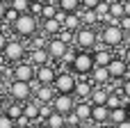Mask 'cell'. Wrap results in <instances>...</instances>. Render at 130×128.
<instances>
[{
    "label": "cell",
    "mask_w": 130,
    "mask_h": 128,
    "mask_svg": "<svg viewBox=\"0 0 130 128\" xmlns=\"http://www.w3.org/2000/svg\"><path fill=\"white\" fill-rule=\"evenodd\" d=\"M11 30L18 34V37H32L39 32V16L30 14V11H23L18 14V18L11 23Z\"/></svg>",
    "instance_id": "1"
},
{
    "label": "cell",
    "mask_w": 130,
    "mask_h": 128,
    "mask_svg": "<svg viewBox=\"0 0 130 128\" xmlns=\"http://www.w3.org/2000/svg\"><path fill=\"white\" fill-rule=\"evenodd\" d=\"M123 37H126V32L121 30V25L107 23V25H103V30H101V41H103L105 46H110V48L123 46Z\"/></svg>",
    "instance_id": "2"
},
{
    "label": "cell",
    "mask_w": 130,
    "mask_h": 128,
    "mask_svg": "<svg viewBox=\"0 0 130 128\" xmlns=\"http://www.w3.org/2000/svg\"><path fill=\"white\" fill-rule=\"evenodd\" d=\"M98 34H96V30L94 27H89V25H82L78 32H75V44H78V48L80 50H94V46L98 44Z\"/></svg>",
    "instance_id": "3"
},
{
    "label": "cell",
    "mask_w": 130,
    "mask_h": 128,
    "mask_svg": "<svg viewBox=\"0 0 130 128\" xmlns=\"http://www.w3.org/2000/svg\"><path fill=\"white\" fill-rule=\"evenodd\" d=\"M71 66H73L75 73H80V76H89L91 69L96 66V62H94V53H91V50H78V55H75V60H73Z\"/></svg>",
    "instance_id": "4"
},
{
    "label": "cell",
    "mask_w": 130,
    "mask_h": 128,
    "mask_svg": "<svg viewBox=\"0 0 130 128\" xmlns=\"http://www.w3.org/2000/svg\"><path fill=\"white\" fill-rule=\"evenodd\" d=\"M37 78V66L27 60V62H16L11 69V80H23V82H32Z\"/></svg>",
    "instance_id": "5"
},
{
    "label": "cell",
    "mask_w": 130,
    "mask_h": 128,
    "mask_svg": "<svg viewBox=\"0 0 130 128\" xmlns=\"http://www.w3.org/2000/svg\"><path fill=\"white\" fill-rule=\"evenodd\" d=\"M75 82H78V78H75L71 71H62V73H57V76H55L53 87H55V92H57V94H73Z\"/></svg>",
    "instance_id": "6"
},
{
    "label": "cell",
    "mask_w": 130,
    "mask_h": 128,
    "mask_svg": "<svg viewBox=\"0 0 130 128\" xmlns=\"http://www.w3.org/2000/svg\"><path fill=\"white\" fill-rule=\"evenodd\" d=\"M2 55H5V60L7 62H21L23 57H25V46L21 44V41H16V39H11V41H7V46H5V50H2Z\"/></svg>",
    "instance_id": "7"
},
{
    "label": "cell",
    "mask_w": 130,
    "mask_h": 128,
    "mask_svg": "<svg viewBox=\"0 0 130 128\" xmlns=\"http://www.w3.org/2000/svg\"><path fill=\"white\" fill-rule=\"evenodd\" d=\"M9 94H11L14 101H30V96H32V82L14 80L9 85Z\"/></svg>",
    "instance_id": "8"
},
{
    "label": "cell",
    "mask_w": 130,
    "mask_h": 128,
    "mask_svg": "<svg viewBox=\"0 0 130 128\" xmlns=\"http://www.w3.org/2000/svg\"><path fill=\"white\" fill-rule=\"evenodd\" d=\"M107 71H110L112 80H123V78H128V62L123 57H112L107 64Z\"/></svg>",
    "instance_id": "9"
},
{
    "label": "cell",
    "mask_w": 130,
    "mask_h": 128,
    "mask_svg": "<svg viewBox=\"0 0 130 128\" xmlns=\"http://www.w3.org/2000/svg\"><path fill=\"white\" fill-rule=\"evenodd\" d=\"M53 108H55L57 112H62V115L73 112V110H75V98H73V94H57V96L53 98Z\"/></svg>",
    "instance_id": "10"
},
{
    "label": "cell",
    "mask_w": 130,
    "mask_h": 128,
    "mask_svg": "<svg viewBox=\"0 0 130 128\" xmlns=\"http://www.w3.org/2000/svg\"><path fill=\"white\" fill-rule=\"evenodd\" d=\"M66 48H69V44H66V41H62L57 34H55V37H50V39H48V46H46V50H48L50 60H62V57H64V53H66Z\"/></svg>",
    "instance_id": "11"
},
{
    "label": "cell",
    "mask_w": 130,
    "mask_h": 128,
    "mask_svg": "<svg viewBox=\"0 0 130 128\" xmlns=\"http://www.w3.org/2000/svg\"><path fill=\"white\" fill-rule=\"evenodd\" d=\"M55 76H57V71H55V66H50V62L43 66H37V82L39 85H53Z\"/></svg>",
    "instance_id": "12"
},
{
    "label": "cell",
    "mask_w": 130,
    "mask_h": 128,
    "mask_svg": "<svg viewBox=\"0 0 130 128\" xmlns=\"http://www.w3.org/2000/svg\"><path fill=\"white\" fill-rule=\"evenodd\" d=\"M89 80H91L94 85H101V87H103V85H107V80H112V78H110L107 66H98V64H96V66L91 69V73H89Z\"/></svg>",
    "instance_id": "13"
},
{
    "label": "cell",
    "mask_w": 130,
    "mask_h": 128,
    "mask_svg": "<svg viewBox=\"0 0 130 128\" xmlns=\"http://www.w3.org/2000/svg\"><path fill=\"white\" fill-rule=\"evenodd\" d=\"M91 121L94 124H110V108L107 105H91Z\"/></svg>",
    "instance_id": "14"
},
{
    "label": "cell",
    "mask_w": 130,
    "mask_h": 128,
    "mask_svg": "<svg viewBox=\"0 0 130 128\" xmlns=\"http://www.w3.org/2000/svg\"><path fill=\"white\" fill-rule=\"evenodd\" d=\"M34 96H37L39 103H50V101L55 98V87H53V85H39V87L34 89Z\"/></svg>",
    "instance_id": "15"
},
{
    "label": "cell",
    "mask_w": 130,
    "mask_h": 128,
    "mask_svg": "<svg viewBox=\"0 0 130 128\" xmlns=\"http://www.w3.org/2000/svg\"><path fill=\"white\" fill-rule=\"evenodd\" d=\"M30 62H32L34 66H43V64L50 62V55H48L46 48H32V50H30Z\"/></svg>",
    "instance_id": "16"
},
{
    "label": "cell",
    "mask_w": 130,
    "mask_h": 128,
    "mask_svg": "<svg viewBox=\"0 0 130 128\" xmlns=\"http://www.w3.org/2000/svg\"><path fill=\"white\" fill-rule=\"evenodd\" d=\"M46 126L50 128H64L66 126V115H62V112H57V110H53L48 117H46V121H43Z\"/></svg>",
    "instance_id": "17"
},
{
    "label": "cell",
    "mask_w": 130,
    "mask_h": 128,
    "mask_svg": "<svg viewBox=\"0 0 130 128\" xmlns=\"http://www.w3.org/2000/svg\"><path fill=\"white\" fill-rule=\"evenodd\" d=\"M94 92V85H89V80H78L75 82V89H73V96L78 98H89Z\"/></svg>",
    "instance_id": "18"
},
{
    "label": "cell",
    "mask_w": 130,
    "mask_h": 128,
    "mask_svg": "<svg viewBox=\"0 0 130 128\" xmlns=\"http://www.w3.org/2000/svg\"><path fill=\"white\" fill-rule=\"evenodd\" d=\"M96 16H98V23H107L110 21V0H101L96 7H94Z\"/></svg>",
    "instance_id": "19"
},
{
    "label": "cell",
    "mask_w": 130,
    "mask_h": 128,
    "mask_svg": "<svg viewBox=\"0 0 130 128\" xmlns=\"http://www.w3.org/2000/svg\"><path fill=\"white\" fill-rule=\"evenodd\" d=\"M107 96H110V92H107V85H103V87L94 89L89 98H91V103H94V105H105V103H107Z\"/></svg>",
    "instance_id": "20"
},
{
    "label": "cell",
    "mask_w": 130,
    "mask_h": 128,
    "mask_svg": "<svg viewBox=\"0 0 130 128\" xmlns=\"http://www.w3.org/2000/svg\"><path fill=\"white\" fill-rule=\"evenodd\" d=\"M62 27H66V30H71V32H78V30L82 27V18H80V14H78V11H73V14H69Z\"/></svg>",
    "instance_id": "21"
},
{
    "label": "cell",
    "mask_w": 130,
    "mask_h": 128,
    "mask_svg": "<svg viewBox=\"0 0 130 128\" xmlns=\"http://www.w3.org/2000/svg\"><path fill=\"white\" fill-rule=\"evenodd\" d=\"M41 30H43L48 37H55V34H59L62 23H59L57 18H46V21H43V25H41Z\"/></svg>",
    "instance_id": "22"
},
{
    "label": "cell",
    "mask_w": 130,
    "mask_h": 128,
    "mask_svg": "<svg viewBox=\"0 0 130 128\" xmlns=\"http://www.w3.org/2000/svg\"><path fill=\"white\" fill-rule=\"evenodd\" d=\"M39 110H41V103H39V101H34V103H23V115H25L30 121L39 119Z\"/></svg>",
    "instance_id": "23"
},
{
    "label": "cell",
    "mask_w": 130,
    "mask_h": 128,
    "mask_svg": "<svg viewBox=\"0 0 130 128\" xmlns=\"http://www.w3.org/2000/svg\"><path fill=\"white\" fill-rule=\"evenodd\" d=\"M57 7L66 14H73V11H80L82 0H57Z\"/></svg>",
    "instance_id": "24"
},
{
    "label": "cell",
    "mask_w": 130,
    "mask_h": 128,
    "mask_svg": "<svg viewBox=\"0 0 130 128\" xmlns=\"http://www.w3.org/2000/svg\"><path fill=\"white\" fill-rule=\"evenodd\" d=\"M78 14H80V18H82V25L94 27V25L98 23V16H96V11H94V9H85V7H82Z\"/></svg>",
    "instance_id": "25"
},
{
    "label": "cell",
    "mask_w": 130,
    "mask_h": 128,
    "mask_svg": "<svg viewBox=\"0 0 130 128\" xmlns=\"http://www.w3.org/2000/svg\"><path fill=\"white\" fill-rule=\"evenodd\" d=\"M128 119V112H126V105H121V108H114V110H110V124H121V121H126Z\"/></svg>",
    "instance_id": "26"
},
{
    "label": "cell",
    "mask_w": 130,
    "mask_h": 128,
    "mask_svg": "<svg viewBox=\"0 0 130 128\" xmlns=\"http://www.w3.org/2000/svg\"><path fill=\"white\" fill-rule=\"evenodd\" d=\"M57 2H53V0H46L43 2V11H41V18L46 21V18H55V14H57Z\"/></svg>",
    "instance_id": "27"
},
{
    "label": "cell",
    "mask_w": 130,
    "mask_h": 128,
    "mask_svg": "<svg viewBox=\"0 0 130 128\" xmlns=\"http://www.w3.org/2000/svg\"><path fill=\"white\" fill-rule=\"evenodd\" d=\"M7 115H9V117H11L14 121H16L18 117H23V103H18V101H14V103H11L9 108H7Z\"/></svg>",
    "instance_id": "28"
},
{
    "label": "cell",
    "mask_w": 130,
    "mask_h": 128,
    "mask_svg": "<svg viewBox=\"0 0 130 128\" xmlns=\"http://www.w3.org/2000/svg\"><path fill=\"white\" fill-rule=\"evenodd\" d=\"M18 14H21V11H16V9L11 7V5H7V11H5V18H2V21H5V23H7L9 27H11V23H14L16 18H18Z\"/></svg>",
    "instance_id": "29"
},
{
    "label": "cell",
    "mask_w": 130,
    "mask_h": 128,
    "mask_svg": "<svg viewBox=\"0 0 130 128\" xmlns=\"http://www.w3.org/2000/svg\"><path fill=\"white\" fill-rule=\"evenodd\" d=\"M30 2H32V0H9V5H11L16 11H21V14H23V11H30Z\"/></svg>",
    "instance_id": "30"
},
{
    "label": "cell",
    "mask_w": 130,
    "mask_h": 128,
    "mask_svg": "<svg viewBox=\"0 0 130 128\" xmlns=\"http://www.w3.org/2000/svg\"><path fill=\"white\" fill-rule=\"evenodd\" d=\"M43 2H46V0H32V2H30V14H34V16H39V18H41Z\"/></svg>",
    "instance_id": "31"
},
{
    "label": "cell",
    "mask_w": 130,
    "mask_h": 128,
    "mask_svg": "<svg viewBox=\"0 0 130 128\" xmlns=\"http://www.w3.org/2000/svg\"><path fill=\"white\" fill-rule=\"evenodd\" d=\"M75 55H78V50L69 46V48H66V53H64V57H62L59 62H64V64H73V60H75Z\"/></svg>",
    "instance_id": "32"
},
{
    "label": "cell",
    "mask_w": 130,
    "mask_h": 128,
    "mask_svg": "<svg viewBox=\"0 0 130 128\" xmlns=\"http://www.w3.org/2000/svg\"><path fill=\"white\" fill-rule=\"evenodd\" d=\"M105 105H107L110 110H114V108H121V105H123V101H121L117 94H110V96H107V103H105Z\"/></svg>",
    "instance_id": "33"
},
{
    "label": "cell",
    "mask_w": 130,
    "mask_h": 128,
    "mask_svg": "<svg viewBox=\"0 0 130 128\" xmlns=\"http://www.w3.org/2000/svg\"><path fill=\"white\" fill-rule=\"evenodd\" d=\"M80 124H82V121H80V117H78V112H75V110H73V112H69V115H66V126H80Z\"/></svg>",
    "instance_id": "34"
},
{
    "label": "cell",
    "mask_w": 130,
    "mask_h": 128,
    "mask_svg": "<svg viewBox=\"0 0 130 128\" xmlns=\"http://www.w3.org/2000/svg\"><path fill=\"white\" fill-rule=\"evenodd\" d=\"M16 121L9 117V115H0V128H14Z\"/></svg>",
    "instance_id": "35"
},
{
    "label": "cell",
    "mask_w": 130,
    "mask_h": 128,
    "mask_svg": "<svg viewBox=\"0 0 130 128\" xmlns=\"http://www.w3.org/2000/svg\"><path fill=\"white\" fill-rule=\"evenodd\" d=\"M119 25H121V30H123V32H130V16H128V14L119 18Z\"/></svg>",
    "instance_id": "36"
},
{
    "label": "cell",
    "mask_w": 130,
    "mask_h": 128,
    "mask_svg": "<svg viewBox=\"0 0 130 128\" xmlns=\"http://www.w3.org/2000/svg\"><path fill=\"white\" fill-rule=\"evenodd\" d=\"M98 2H101V0H82V7H85V9H94Z\"/></svg>",
    "instance_id": "37"
},
{
    "label": "cell",
    "mask_w": 130,
    "mask_h": 128,
    "mask_svg": "<svg viewBox=\"0 0 130 128\" xmlns=\"http://www.w3.org/2000/svg\"><path fill=\"white\" fill-rule=\"evenodd\" d=\"M121 92H123V94H126V96L130 98V78H126V82H123V87H121Z\"/></svg>",
    "instance_id": "38"
},
{
    "label": "cell",
    "mask_w": 130,
    "mask_h": 128,
    "mask_svg": "<svg viewBox=\"0 0 130 128\" xmlns=\"http://www.w3.org/2000/svg\"><path fill=\"white\" fill-rule=\"evenodd\" d=\"M5 11H7V2L0 0V23H2V18H5Z\"/></svg>",
    "instance_id": "39"
},
{
    "label": "cell",
    "mask_w": 130,
    "mask_h": 128,
    "mask_svg": "<svg viewBox=\"0 0 130 128\" xmlns=\"http://www.w3.org/2000/svg\"><path fill=\"white\" fill-rule=\"evenodd\" d=\"M5 46H7V37H5V32H0V53L5 50Z\"/></svg>",
    "instance_id": "40"
},
{
    "label": "cell",
    "mask_w": 130,
    "mask_h": 128,
    "mask_svg": "<svg viewBox=\"0 0 130 128\" xmlns=\"http://www.w3.org/2000/svg\"><path fill=\"white\" fill-rule=\"evenodd\" d=\"M117 128H130V119H126V121H121V124H117Z\"/></svg>",
    "instance_id": "41"
},
{
    "label": "cell",
    "mask_w": 130,
    "mask_h": 128,
    "mask_svg": "<svg viewBox=\"0 0 130 128\" xmlns=\"http://www.w3.org/2000/svg\"><path fill=\"white\" fill-rule=\"evenodd\" d=\"M123 9H126V14L130 16V0H123Z\"/></svg>",
    "instance_id": "42"
},
{
    "label": "cell",
    "mask_w": 130,
    "mask_h": 128,
    "mask_svg": "<svg viewBox=\"0 0 130 128\" xmlns=\"http://www.w3.org/2000/svg\"><path fill=\"white\" fill-rule=\"evenodd\" d=\"M126 112H128V119H130V103L126 105Z\"/></svg>",
    "instance_id": "43"
},
{
    "label": "cell",
    "mask_w": 130,
    "mask_h": 128,
    "mask_svg": "<svg viewBox=\"0 0 130 128\" xmlns=\"http://www.w3.org/2000/svg\"><path fill=\"white\" fill-rule=\"evenodd\" d=\"M98 128H110V124H101V126H98Z\"/></svg>",
    "instance_id": "44"
},
{
    "label": "cell",
    "mask_w": 130,
    "mask_h": 128,
    "mask_svg": "<svg viewBox=\"0 0 130 128\" xmlns=\"http://www.w3.org/2000/svg\"><path fill=\"white\" fill-rule=\"evenodd\" d=\"M0 82H2V69H0Z\"/></svg>",
    "instance_id": "45"
},
{
    "label": "cell",
    "mask_w": 130,
    "mask_h": 128,
    "mask_svg": "<svg viewBox=\"0 0 130 128\" xmlns=\"http://www.w3.org/2000/svg\"><path fill=\"white\" fill-rule=\"evenodd\" d=\"M75 128H89V126H75Z\"/></svg>",
    "instance_id": "46"
},
{
    "label": "cell",
    "mask_w": 130,
    "mask_h": 128,
    "mask_svg": "<svg viewBox=\"0 0 130 128\" xmlns=\"http://www.w3.org/2000/svg\"><path fill=\"white\" fill-rule=\"evenodd\" d=\"M41 128H50V126H46V124H43V126H41Z\"/></svg>",
    "instance_id": "47"
},
{
    "label": "cell",
    "mask_w": 130,
    "mask_h": 128,
    "mask_svg": "<svg viewBox=\"0 0 130 128\" xmlns=\"http://www.w3.org/2000/svg\"><path fill=\"white\" fill-rule=\"evenodd\" d=\"M5 2H9V0H5Z\"/></svg>",
    "instance_id": "48"
},
{
    "label": "cell",
    "mask_w": 130,
    "mask_h": 128,
    "mask_svg": "<svg viewBox=\"0 0 130 128\" xmlns=\"http://www.w3.org/2000/svg\"><path fill=\"white\" fill-rule=\"evenodd\" d=\"M0 108H2V103H0Z\"/></svg>",
    "instance_id": "49"
}]
</instances>
